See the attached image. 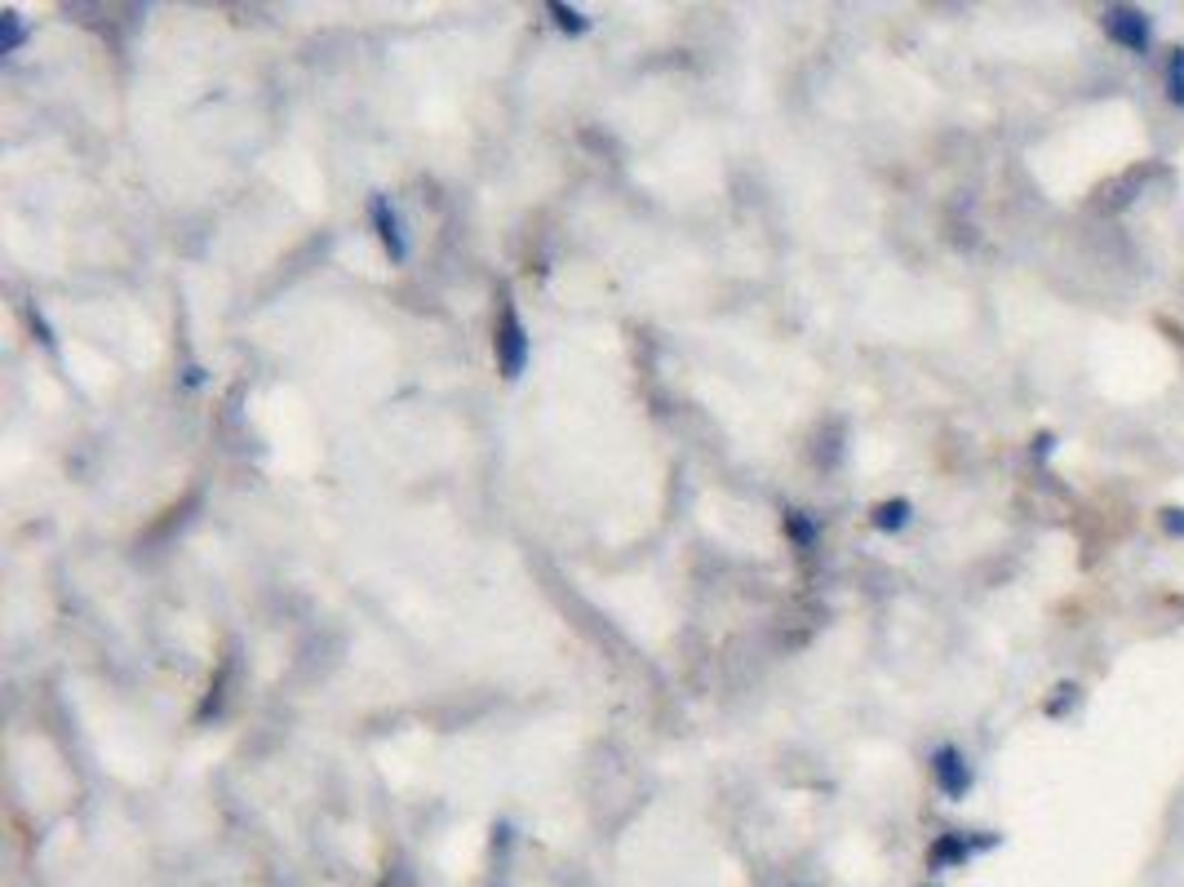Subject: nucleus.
<instances>
[{"label": "nucleus", "instance_id": "obj_8", "mask_svg": "<svg viewBox=\"0 0 1184 887\" xmlns=\"http://www.w3.org/2000/svg\"><path fill=\"white\" fill-rule=\"evenodd\" d=\"M554 14H559V28H581V19H577V10H563V6H554Z\"/></svg>", "mask_w": 1184, "mask_h": 887}, {"label": "nucleus", "instance_id": "obj_3", "mask_svg": "<svg viewBox=\"0 0 1184 887\" xmlns=\"http://www.w3.org/2000/svg\"><path fill=\"white\" fill-rule=\"evenodd\" d=\"M497 356H501L506 378H519V369H524V360H528V338H524V329H519V320H515V316H506V325H501Z\"/></svg>", "mask_w": 1184, "mask_h": 887}, {"label": "nucleus", "instance_id": "obj_1", "mask_svg": "<svg viewBox=\"0 0 1184 887\" xmlns=\"http://www.w3.org/2000/svg\"><path fill=\"white\" fill-rule=\"evenodd\" d=\"M1100 28H1104V36H1109L1118 50H1127V54H1135V59H1144V54L1153 50L1149 14L1131 10V6H1109V10L1100 14Z\"/></svg>", "mask_w": 1184, "mask_h": 887}, {"label": "nucleus", "instance_id": "obj_6", "mask_svg": "<svg viewBox=\"0 0 1184 887\" xmlns=\"http://www.w3.org/2000/svg\"><path fill=\"white\" fill-rule=\"evenodd\" d=\"M378 226H382V244L395 253V257H404V240H400V222H395V213H387V204L378 200Z\"/></svg>", "mask_w": 1184, "mask_h": 887}, {"label": "nucleus", "instance_id": "obj_2", "mask_svg": "<svg viewBox=\"0 0 1184 887\" xmlns=\"http://www.w3.org/2000/svg\"><path fill=\"white\" fill-rule=\"evenodd\" d=\"M932 772H937V785L945 790V794H963L968 785H972V772H968V759L954 750V746H941L937 754H932Z\"/></svg>", "mask_w": 1184, "mask_h": 887}, {"label": "nucleus", "instance_id": "obj_4", "mask_svg": "<svg viewBox=\"0 0 1184 887\" xmlns=\"http://www.w3.org/2000/svg\"><path fill=\"white\" fill-rule=\"evenodd\" d=\"M906 519H910V501H887V506H878V510H874V524H878L882 532H897V528H906Z\"/></svg>", "mask_w": 1184, "mask_h": 887}, {"label": "nucleus", "instance_id": "obj_7", "mask_svg": "<svg viewBox=\"0 0 1184 887\" xmlns=\"http://www.w3.org/2000/svg\"><path fill=\"white\" fill-rule=\"evenodd\" d=\"M1162 524L1166 532H1184V510H1162Z\"/></svg>", "mask_w": 1184, "mask_h": 887}, {"label": "nucleus", "instance_id": "obj_5", "mask_svg": "<svg viewBox=\"0 0 1184 887\" xmlns=\"http://www.w3.org/2000/svg\"><path fill=\"white\" fill-rule=\"evenodd\" d=\"M1166 98L1175 107H1184V50H1175L1171 63H1166Z\"/></svg>", "mask_w": 1184, "mask_h": 887}]
</instances>
